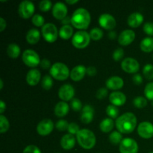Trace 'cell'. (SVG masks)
<instances>
[{
  "instance_id": "6da1fadb",
  "label": "cell",
  "mask_w": 153,
  "mask_h": 153,
  "mask_svg": "<svg viewBox=\"0 0 153 153\" xmlns=\"http://www.w3.org/2000/svg\"><path fill=\"white\" fill-rule=\"evenodd\" d=\"M137 126V117L131 112L120 115L116 120V127L118 131L123 134H130Z\"/></svg>"
},
{
  "instance_id": "7a4b0ae2",
  "label": "cell",
  "mask_w": 153,
  "mask_h": 153,
  "mask_svg": "<svg viewBox=\"0 0 153 153\" xmlns=\"http://www.w3.org/2000/svg\"><path fill=\"white\" fill-rule=\"evenodd\" d=\"M91 18L89 12L85 8L76 9L71 17V23L78 29H87L91 22Z\"/></svg>"
},
{
  "instance_id": "3957f363",
  "label": "cell",
  "mask_w": 153,
  "mask_h": 153,
  "mask_svg": "<svg viewBox=\"0 0 153 153\" xmlns=\"http://www.w3.org/2000/svg\"><path fill=\"white\" fill-rule=\"evenodd\" d=\"M76 139L79 144L85 149H91L94 148L97 142L94 133L87 128L80 129L76 134Z\"/></svg>"
},
{
  "instance_id": "277c9868",
  "label": "cell",
  "mask_w": 153,
  "mask_h": 153,
  "mask_svg": "<svg viewBox=\"0 0 153 153\" xmlns=\"http://www.w3.org/2000/svg\"><path fill=\"white\" fill-rule=\"evenodd\" d=\"M51 76L58 81H64L70 76V72L66 64L57 62L51 67L49 70Z\"/></svg>"
},
{
  "instance_id": "5b68a950",
  "label": "cell",
  "mask_w": 153,
  "mask_h": 153,
  "mask_svg": "<svg viewBox=\"0 0 153 153\" xmlns=\"http://www.w3.org/2000/svg\"><path fill=\"white\" fill-rule=\"evenodd\" d=\"M91 37L86 31L81 30L75 33L72 38V43L77 49H85L89 45Z\"/></svg>"
},
{
  "instance_id": "8992f818",
  "label": "cell",
  "mask_w": 153,
  "mask_h": 153,
  "mask_svg": "<svg viewBox=\"0 0 153 153\" xmlns=\"http://www.w3.org/2000/svg\"><path fill=\"white\" fill-rule=\"evenodd\" d=\"M59 32L53 23H46L42 27V35L45 40L49 43H54L58 39Z\"/></svg>"
},
{
  "instance_id": "52a82bcc",
  "label": "cell",
  "mask_w": 153,
  "mask_h": 153,
  "mask_svg": "<svg viewBox=\"0 0 153 153\" xmlns=\"http://www.w3.org/2000/svg\"><path fill=\"white\" fill-rule=\"evenodd\" d=\"M22 60L24 64L29 67H36L40 64L38 54L32 49H26L23 52Z\"/></svg>"
},
{
  "instance_id": "ba28073f",
  "label": "cell",
  "mask_w": 153,
  "mask_h": 153,
  "mask_svg": "<svg viewBox=\"0 0 153 153\" xmlns=\"http://www.w3.org/2000/svg\"><path fill=\"white\" fill-rule=\"evenodd\" d=\"M34 4L32 1L24 0L19 4L18 7V13L22 19H28L31 17L34 12Z\"/></svg>"
},
{
  "instance_id": "9c48e42d",
  "label": "cell",
  "mask_w": 153,
  "mask_h": 153,
  "mask_svg": "<svg viewBox=\"0 0 153 153\" xmlns=\"http://www.w3.org/2000/svg\"><path fill=\"white\" fill-rule=\"evenodd\" d=\"M120 153H137L138 145L137 142L131 138H124L120 143Z\"/></svg>"
},
{
  "instance_id": "30bf717a",
  "label": "cell",
  "mask_w": 153,
  "mask_h": 153,
  "mask_svg": "<svg viewBox=\"0 0 153 153\" xmlns=\"http://www.w3.org/2000/svg\"><path fill=\"white\" fill-rule=\"evenodd\" d=\"M121 67L127 73H136L140 69V64L138 61L132 58H126L123 60L121 63Z\"/></svg>"
},
{
  "instance_id": "8fae6325",
  "label": "cell",
  "mask_w": 153,
  "mask_h": 153,
  "mask_svg": "<svg viewBox=\"0 0 153 153\" xmlns=\"http://www.w3.org/2000/svg\"><path fill=\"white\" fill-rule=\"evenodd\" d=\"M75 95L74 88L70 84L63 85L58 91V97L64 102L70 101L73 100Z\"/></svg>"
},
{
  "instance_id": "7c38bea8",
  "label": "cell",
  "mask_w": 153,
  "mask_h": 153,
  "mask_svg": "<svg viewBox=\"0 0 153 153\" xmlns=\"http://www.w3.org/2000/svg\"><path fill=\"white\" fill-rule=\"evenodd\" d=\"M137 133L144 139H149L153 137V125L149 122H142L137 127Z\"/></svg>"
},
{
  "instance_id": "4fadbf2b",
  "label": "cell",
  "mask_w": 153,
  "mask_h": 153,
  "mask_svg": "<svg viewBox=\"0 0 153 153\" xmlns=\"http://www.w3.org/2000/svg\"><path fill=\"white\" fill-rule=\"evenodd\" d=\"M54 128V123L50 119H44L40 121L37 126V131L40 135L46 136L50 134Z\"/></svg>"
},
{
  "instance_id": "5bb4252c",
  "label": "cell",
  "mask_w": 153,
  "mask_h": 153,
  "mask_svg": "<svg viewBox=\"0 0 153 153\" xmlns=\"http://www.w3.org/2000/svg\"><path fill=\"white\" fill-rule=\"evenodd\" d=\"M99 23L100 26L106 30H112L116 26V20L112 15L108 13H103L99 18Z\"/></svg>"
},
{
  "instance_id": "9a60e30c",
  "label": "cell",
  "mask_w": 153,
  "mask_h": 153,
  "mask_svg": "<svg viewBox=\"0 0 153 153\" xmlns=\"http://www.w3.org/2000/svg\"><path fill=\"white\" fill-rule=\"evenodd\" d=\"M135 39V33L130 29L124 30L118 37V42L122 46H128L131 44Z\"/></svg>"
},
{
  "instance_id": "2e32d148",
  "label": "cell",
  "mask_w": 153,
  "mask_h": 153,
  "mask_svg": "<svg viewBox=\"0 0 153 153\" xmlns=\"http://www.w3.org/2000/svg\"><path fill=\"white\" fill-rule=\"evenodd\" d=\"M67 7L63 2H57L52 7V15L57 19H61L67 16Z\"/></svg>"
},
{
  "instance_id": "e0dca14e",
  "label": "cell",
  "mask_w": 153,
  "mask_h": 153,
  "mask_svg": "<svg viewBox=\"0 0 153 153\" xmlns=\"http://www.w3.org/2000/svg\"><path fill=\"white\" fill-rule=\"evenodd\" d=\"M109 100L113 105L117 107L125 104L126 102V97L120 91H114L109 96Z\"/></svg>"
},
{
  "instance_id": "ac0fdd59",
  "label": "cell",
  "mask_w": 153,
  "mask_h": 153,
  "mask_svg": "<svg viewBox=\"0 0 153 153\" xmlns=\"http://www.w3.org/2000/svg\"><path fill=\"white\" fill-rule=\"evenodd\" d=\"M85 74H87V68L83 65L76 66L70 71V79L74 82H79L84 79Z\"/></svg>"
},
{
  "instance_id": "d6986e66",
  "label": "cell",
  "mask_w": 153,
  "mask_h": 153,
  "mask_svg": "<svg viewBox=\"0 0 153 153\" xmlns=\"http://www.w3.org/2000/svg\"><path fill=\"white\" fill-rule=\"evenodd\" d=\"M105 84L108 89L117 91L121 89L123 87L124 82L122 78L119 76H112L106 81Z\"/></svg>"
},
{
  "instance_id": "ffe728a7",
  "label": "cell",
  "mask_w": 153,
  "mask_h": 153,
  "mask_svg": "<svg viewBox=\"0 0 153 153\" xmlns=\"http://www.w3.org/2000/svg\"><path fill=\"white\" fill-rule=\"evenodd\" d=\"M94 109L91 105L84 106L81 114V121L85 124H88L92 122L94 119Z\"/></svg>"
},
{
  "instance_id": "44dd1931",
  "label": "cell",
  "mask_w": 153,
  "mask_h": 153,
  "mask_svg": "<svg viewBox=\"0 0 153 153\" xmlns=\"http://www.w3.org/2000/svg\"><path fill=\"white\" fill-rule=\"evenodd\" d=\"M41 74L37 69H32L28 72L26 76V82L31 86H35L40 82Z\"/></svg>"
},
{
  "instance_id": "7402d4cb",
  "label": "cell",
  "mask_w": 153,
  "mask_h": 153,
  "mask_svg": "<svg viewBox=\"0 0 153 153\" xmlns=\"http://www.w3.org/2000/svg\"><path fill=\"white\" fill-rule=\"evenodd\" d=\"M143 22V16L139 12H134L129 15L127 19L128 25L131 28H137L140 26Z\"/></svg>"
},
{
  "instance_id": "603a6c76",
  "label": "cell",
  "mask_w": 153,
  "mask_h": 153,
  "mask_svg": "<svg viewBox=\"0 0 153 153\" xmlns=\"http://www.w3.org/2000/svg\"><path fill=\"white\" fill-rule=\"evenodd\" d=\"M76 144V138L74 135L71 134H66L61 140V146L65 150H70L73 149Z\"/></svg>"
},
{
  "instance_id": "cb8c5ba5",
  "label": "cell",
  "mask_w": 153,
  "mask_h": 153,
  "mask_svg": "<svg viewBox=\"0 0 153 153\" xmlns=\"http://www.w3.org/2000/svg\"><path fill=\"white\" fill-rule=\"evenodd\" d=\"M70 111V107L69 105L66 102H59L56 104L55 108H54V112L55 114L58 117H64L68 114Z\"/></svg>"
},
{
  "instance_id": "d4e9b609",
  "label": "cell",
  "mask_w": 153,
  "mask_h": 153,
  "mask_svg": "<svg viewBox=\"0 0 153 153\" xmlns=\"http://www.w3.org/2000/svg\"><path fill=\"white\" fill-rule=\"evenodd\" d=\"M40 39V32L36 28H31L26 34V40L30 44H36Z\"/></svg>"
},
{
  "instance_id": "484cf974",
  "label": "cell",
  "mask_w": 153,
  "mask_h": 153,
  "mask_svg": "<svg viewBox=\"0 0 153 153\" xmlns=\"http://www.w3.org/2000/svg\"><path fill=\"white\" fill-rule=\"evenodd\" d=\"M114 123L111 118H105L100 124V128L102 132L108 133L113 130Z\"/></svg>"
},
{
  "instance_id": "4316f807",
  "label": "cell",
  "mask_w": 153,
  "mask_h": 153,
  "mask_svg": "<svg viewBox=\"0 0 153 153\" xmlns=\"http://www.w3.org/2000/svg\"><path fill=\"white\" fill-rule=\"evenodd\" d=\"M140 49L144 52H151L153 51V38L148 37H145L140 42Z\"/></svg>"
},
{
  "instance_id": "83f0119b",
  "label": "cell",
  "mask_w": 153,
  "mask_h": 153,
  "mask_svg": "<svg viewBox=\"0 0 153 153\" xmlns=\"http://www.w3.org/2000/svg\"><path fill=\"white\" fill-rule=\"evenodd\" d=\"M73 34V28L71 25H63L59 30V36L64 40H68L72 37Z\"/></svg>"
},
{
  "instance_id": "f1b7e54d",
  "label": "cell",
  "mask_w": 153,
  "mask_h": 153,
  "mask_svg": "<svg viewBox=\"0 0 153 153\" xmlns=\"http://www.w3.org/2000/svg\"><path fill=\"white\" fill-rule=\"evenodd\" d=\"M7 54L10 58H17L20 54V48L16 43H10L7 48Z\"/></svg>"
},
{
  "instance_id": "f546056e",
  "label": "cell",
  "mask_w": 153,
  "mask_h": 153,
  "mask_svg": "<svg viewBox=\"0 0 153 153\" xmlns=\"http://www.w3.org/2000/svg\"><path fill=\"white\" fill-rule=\"evenodd\" d=\"M106 114L111 119H116V118L117 119V117L120 114V110L117 106L110 105H108L107 108H106Z\"/></svg>"
},
{
  "instance_id": "4dcf8cb0",
  "label": "cell",
  "mask_w": 153,
  "mask_h": 153,
  "mask_svg": "<svg viewBox=\"0 0 153 153\" xmlns=\"http://www.w3.org/2000/svg\"><path fill=\"white\" fill-rule=\"evenodd\" d=\"M109 140L112 144L117 145L120 143L123 140V135L120 131H114L109 135Z\"/></svg>"
},
{
  "instance_id": "1f68e13d",
  "label": "cell",
  "mask_w": 153,
  "mask_h": 153,
  "mask_svg": "<svg viewBox=\"0 0 153 153\" xmlns=\"http://www.w3.org/2000/svg\"><path fill=\"white\" fill-rule=\"evenodd\" d=\"M41 86L46 91H49L53 86V80H52V77L49 75H46L42 79Z\"/></svg>"
},
{
  "instance_id": "d6a6232c",
  "label": "cell",
  "mask_w": 153,
  "mask_h": 153,
  "mask_svg": "<svg viewBox=\"0 0 153 153\" xmlns=\"http://www.w3.org/2000/svg\"><path fill=\"white\" fill-rule=\"evenodd\" d=\"M143 76L148 80L153 79V65L150 64H147L143 68Z\"/></svg>"
},
{
  "instance_id": "836d02e7",
  "label": "cell",
  "mask_w": 153,
  "mask_h": 153,
  "mask_svg": "<svg viewBox=\"0 0 153 153\" xmlns=\"http://www.w3.org/2000/svg\"><path fill=\"white\" fill-rule=\"evenodd\" d=\"M90 37L94 40H100L103 37V31L100 28H94L90 31Z\"/></svg>"
},
{
  "instance_id": "e575fe53",
  "label": "cell",
  "mask_w": 153,
  "mask_h": 153,
  "mask_svg": "<svg viewBox=\"0 0 153 153\" xmlns=\"http://www.w3.org/2000/svg\"><path fill=\"white\" fill-rule=\"evenodd\" d=\"M9 126H10V125H9V122L7 117H4V115L1 114V116H0V132L1 134L5 133L8 130Z\"/></svg>"
},
{
  "instance_id": "d590c367",
  "label": "cell",
  "mask_w": 153,
  "mask_h": 153,
  "mask_svg": "<svg viewBox=\"0 0 153 153\" xmlns=\"http://www.w3.org/2000/svg\"><path fill=\"white\" fill-rule=\"evenodd\" d=\"M133 104L137 108H143L147 105V100L143 97H137L133 100Z\"/></svg>"
},
{
  "instance_id": "8d00e7d4",
  "label": "cell",
  "mask_w": 153,
  "mask_h": 153,
  "mask_svg": "<svg viewBox=\"0 0 153 153\" xmlns=\"http://www.w3.org/2000/svg\"><path fill=\"white\" fill-rule=\"evenodd\" d=\"M144 95L147 100L153 101V82H149L146 85L144 89Z\"/></svg>"
},
{
  "instance_id": "74e56055",
  "label": "cell",
  "mask_w": 153,
  "mask_h": 153,
  "mask_svg": "<svg viewBox=\"0 0 153 153\" xmlns=\"http://www.w3.org/2000/svg\"><path fill=\"white\" fill-rule=\"evenodd\" d=\"M70 107L75 111H79L82 110V108H83L82 102H81L80 100L77 98H74L71 100V102H70Z\"/></svg>"
},
{
  "instance_id": "f35d334b",
  "label": "cell",
  "mask_w": 153,
  "mask_h": 153,
  "mask_svg": "<svg viewBox=\"0 0 153 153\" xmlns=\"http://www.w3.org/2000/svg\"><path fill=\"white\" fill-rule=\"evenodd\" d=\"M32 23L37 27H43L44 24V18L40 14H35L32 17Z\"/></svg>"
},
{
  "instance_id": "ab89813d",
  "label": "cell",
  "mask_w": 153,
  "mask_h": 153,
  "mask_svg": "<svg viewBox=\"0 0 153 153\" xmlns=\"http://www.w3.org/2000/svg\"><path fill=\"white\" fill-rule=\"evenodd\" d=\"M52 6V4L51 1H49V0H43L39 4V8L41 11L46 12L50 10Z\"/></svg>"
},
{
  "instance_id": "60d3db41",
  "label": "cell",
  "mask_w": 153,
  "mask_h": 153,
  "mask_svg": "<svg viewBox=\"0 0 153 153\" xmlns=\"http://www.w3.org/2000/svg\"><path fill=\"white\" fill-rule=\"evenodd\" d=\"M55 127L57 129L60 131H64L68 129L69 123L67 121L64 120H60L55 124Z\"/></svg>"
},
{
  "instance_id": "b9f144b4",
  "label": "cell",
  "mask_w": 153,
  "mask_h": 153,
  "mask_svg": "<svg viewBox=\"0 0 153 153\" xmlns=\"http://www.w3.org/2000/svg\"><path fill=\"white\" fill-rule=\"evenodd\" d=\"M112 57L115 61H121L124 57V50L122 48H118L114 52Z\"/></svg>"
},
{
  "instance_id": "7bdbcfd3",
  "label": "cell",
  "mask_w": 153,
  "mask_h": 153,
  "mask_svg": "<svg viewBox=\"0 0 153 153\" xmlns=\"http://www.w3.org/2000/svg\"><path fill=\"white\" fill-rule=\"evenodd\" d=\"M143 30L147 35L153 36V22H146L144 25H143Z\"/></svg>"
},
{
  "instance_id": "ee69618b",
  "label": "cell",
  "mask_w": 153,
  "mask_h": 153,
  "mask_svg": "<svg viewBox=\"0 0 153 153\" xmlns=\"http://www.w3.org/2000/svg\"><path fill=\"white\" fill-rule=\"evenodd\" d=\"M67 130H68L69 131V134H73V135L77 134L78 132L80 131L79 126H78V124L76 123H71L69 124V127Z\"/></svg>"
},
{
  "instance_id": "f6af8a7d",
  "label": "cell",
  "mask_w": 153,
  "mask_h": 153,
  "mask_svg": "<svg viewBox=\"0 0 153 153\" xmlns=\"http://www.w3.org/2000/svg\"><path fill=\"white\" fill-rule=\"evenodd\" d=\"M108 88H100L98 91H97V94H96V97L99 100H102V99H105L108 95Z\"/></svg>"
},
{
  "instance_id": "bcb514c9",
  "label": "cell",
  "mask_w": 153,
  "mask_h": 153,
  "mask_svg": "<svg viewBox=\"0 0 153 153\" xmlns=\"http://www.w3.org/2000/svg\"><path fill=\"white\" fill-rule=\"evenodd\" d=\"M22 153H41V151L37 146L34 145H29L24 149Z\"/></svg>"
},
{
  "instance_id": "7dc6e473",
  "label": "cell",
  "mask_w": 153,
  "mask_h": 153,
  "mask_svg": "<svg viewBox=\"0 0 153 153\" xmlns=\"http://www.w3.org/2000/svg\"><path fill=\"white\" fill-rule=\"evenodd\" d=\"M132 81L135 85H140V84H142V82H143V77H142L140 74L136 73V74L133 76Z\"/></svg>"
},
{
  "instance_id": "c3c4849f",
  "label": "cell",
  "mask_w": 153,
  "mask_h": 153,
  "mask_svg": "<svg viewBox=\"0 0 153 153\" xmlns=\"http://www.w3.org/2000/svg\"><path fill=\"white\" fill-rule=\"evenodd\" d=\"M40 66L42 69L46 70V69H49V67H51V63L49 60L46 59V58H44V59H43L40 61Z\"/></svg>"
},
{
  "instance_id": "681fc988",
  "label": "cell",
  "mask_w": 153,
  "mask_h": 153,
  "mask_svg": "<svg viewBox=\"0 0 153 153\" xmlns=\"http://www.w3.org/2000/svg\"><path fill=\"white\" fill-rule=\"evenodd\" d=\"M87 74L89 76H94L97 74V69L93 66H90L87 68Z\"/></svg>"
},
{
  "instance_id": "f907efd6",
  "label": "cell",
  "mask_w": 153,
  "mask_h": 153,
  "mask_svg": "<svg viewBox=\"0 0 153 153\" xmlns=\"http://www.w3.org/2000/svg\"><path fill=\"white\" fill-rule=\"evenodd\" d=\"M7 26L6 21L2 17H0V31H3Z\"/></svg>"
},
{
  "instance_id": "816d5d0a",
  "label": "cell",
  "mask_w": 153,
  "mask_h": 153,
  "mask_svg": "<svg viewBox=\"0 0 153 153\" xmlns=\"http://www.w3.org/2000/svg\"><path fill=\"white\" fill-rule=\"evenodd\" d=\"M70 22H71V17L68 16H67L64 19H63L62 20H61V23H62L64 25H69Z\"/></svg>"
},
{
  "instance_id": "f5cc1de1",
  "label": "cell",
  "mask_w": 153,
  "mask_h": 153,
  "mask_svg": "<svg viewBox=\"0 0 153 153\" xmlns=\"http://www.w3.org/2000/svg\"><path fill=\"white\" fill-rule=\"evenodd\" d=\"M6 109V105L4 102V101L1 100L0 101V114H3Z\"/></svg>"
},
{
  "instance_id": "db71d44e",
  "label": "cell",
  "mask_w": 153,
  "mask_h": 153,
  "mask_svg": "<svg viewBox=\"0 0 153 153\" xmlns=\"http://www.w3.org/2000/svg\"><path fill=\"white\" fill-rule=\"evenodd\" d=\"M108 36H109V37H110L111 39H115V38H116V37H117V34H116V32H115V31H110V32H109Z\"/></svg>"
},
{
  "instance_id": "11a10c76",
  "label": "cell",
  "mask_w": 153,
  "mask_h": 153,
  "mask_svg": "<svg viewBox=\"0 0 153 153\" xmlns=\"http://www.w3.org/2000/svg\"><path fill=\"white\" fill-rule=\"evenodd\" d=\"M79 2V0H66V3L69 4H74Z\"/></svg>"
},
{
  "instance_id": "9f6ffc18",
  "label": "cell",
  "mask_w": 153,
  "mask_h": 153,
  "mask_svg": "<svg viewBox=\"0 0 153 153\" xmlns=\"http://www.w3.org/2000/svg\"><path fill=\"white\" fill-rule=\"evenodd\" d=\"M3 88V81L2 79H0V89H2Z\"/></svg>"
},
{
  "instance_id": "6f0895ef",
  "label": "cell",
  "mask_w": 153,
  "mask_h": 153,
  "mask_svg": "<svg viewBox=\"0 0 153 153\" xmlns=\"http://www.w3.org/2000/svg\"><path fill=\"white\" fill-rule=\"evenodd\" d=\"M0 1L3 2V1H7V0H0Z\"/></svg>"
},
{
  "instance_id": "680465c9",
  "label": "cell",
  "mask_w": 153,
  "mask_h": 153,
  "mask_svg": "<svg viewBox=\"0 0 153 153\" xmlns=\"http://www.w3.org/2000/svg\"><path fill=\"white\" fill-rule=\"evenodd\" d=\"M152 106H153V101L152 102Z\"/></svg>"
},
{
  "instance_id": "91938a15",
  "label": "cell",
  "mask_w": 153,
  "mask_h": 153,
  "mask_svg": "<svg viewBox=\"0 0 153 153\" xmlns=\"http://www.w3.org/2000/svg\"><path fill=\"white\" fill-rule=\"evenodd\" d=\"M150 153H153V152H150Z\"/></svg>"
}]
</instances>
